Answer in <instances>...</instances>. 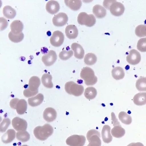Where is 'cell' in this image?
Instances as JSON below:
<instances>
[{
  "instance_id": "cell-1",
  "label": "cell",
  "mask_w": 146,
  "mask_h": 146,
  "mask_svg": "<svg viewBox=\"0 0 146 146\" xmlns=\"http://www.w3.org/2000/svg\"><path fill=\"white\" fill-rule=\"evenodd\" d=\"M53 129L49 124H46L43 126H38L34 129V135L36 139L44 141L52 135Z\"/></svg>"
},
{
  "instance_id": "cell-2",
  "label": "cell",
  "mask_w": 146,
  "mask_h": 146,
  "mask_svg": "<svg viewBox=\"0 0 146 146\" xmlns=\"http://www.w3.org/2000/svg\"><path fill=\"white\" fill-rule=\"evenodd\" d=\"M81 78L87 85H93L97 82V77L95 75L93 70L88 67H85L80 72Z\"/></svg>"
},
{
  "instance_id": "cell-3",
  "label": "cell",
  "mask_w": 146,
  "mask_h": 146,
  "mask_svg": "<svg viewBox=\"0 0 146 146\" xmlns=\"http://www.w3.org/2000/svg\"><path fill=\"white\" fill-rule=\"evenodd\" d=\"M65 90L68 94L78 97L83 94L84 88L83 85L75 83L74 81H69L65 85Z\"/></svg>"
},
{
  "instance_id": "cell-4",
  "label": "cell",
  "mask_w": 146,
  "mask_h": 146,
  "mask_svg": "<svg viewBox=\"0 0 146 146\" xmlns=\"http://www.w3.org/2000/svg\"><path fill=\"white\" fill-rule=\"evenodd\" d=\"M111 116L112 123L114 126L111 131L112 136L116 138L122 137L125 134V130L120 124L114 112L111 113Z\"/></svg>"
},
{
  "instance_id": "cell-5",
  "label": "cell",
  "mask_w": 146,
  "mask_h": 146,
  "mask_svg": "<svg viewBox=\"0 0 146 146\" xmlns=\"http://www.w3.org/2000/svg\"><path fill=\"white\" fill-rule=\"evenodd\" d=\"M77 20L79 24L89 27L93 26L96 22V17L93 14H88L84 12L79 14Z\"/></svg>"
},
{
  "instance_id": "cell-6",
  "label": "cell",
  "mask_w": 146,
  "mask_h": 146,
  "mask_svg": "<svg viewBox=\"0 0 146 146\" xmlns=\"http://www.w3.org/2000/svg\"><path fill=\"white\" fill-rule=\"evenodd\" d=\"M10 106L12 108L16 110L19 115H23L27 111V103L25 100L13 98L10 101Z\"/></svg>"
},
{
  "instance_id": "cell-7",
  "label": "cell",
  "mask_w": 146,
  "mask_h": 146,
  "mask_svg": "<svg viewBox=\"0 0 146 146\" xmlns=\"http://www.w3.org/2000/svg\"><path fill=\"white\" fill-rule=\"evenodd\" d=\"M100 138V133L98 131L94 129L90 130L87 134V139L89 142L87 146H101Z\"/></svg>"
},
{
  "instance_id": "cell-8",
  "label": "cell",
  "mask_w": 146,
  "mask_h": 146,
  "mask_svg": "<svg viewBox=\"0 0 146 146\" xmlns=\"http://www.w3.org/2000/svg\"><path fill=\"white\" fill-rule=\"evenodd\" d=\"M86 139L83 135H74L66 139V144L70 146H84Z\"/></svg>"
},
{
  "instance_id": "cell-9",
  "label": "cell",
  "mask_w": 146,
  "mask_h": 146,
  "mask_svg": "<svg viewBox=\"0 0 146 146\" xmlns=\"http://www.w3.org/2000/svg\"><path fill=\"white\" fill-rule=\"evenodd\" d=\"M64 40V35L62 32L55 31L50 39V44L55 47H59L63 44Z\"/></svg>"
},
{
  "instance_id": "cell-10",
  "label": "cell",
  "mask_w": 146,
  "mask_h": 146,
  "mask_svg": "<svg viewBox=\"0 0 146 146\" xmlns=\"http://www.w3.org/2000/svg\"><path fill=\"white\" fill-rule=\"evenodd\" d=\"M109 10L112 15L115 16L119 17L123 14L125 8L122 3L114 1L110 6Z\"/></svg>"
},
{
  "instance_id": "cell-11",
  "label": "cell",
  "mask_w": 146,
  "mask_h": 146,
  "mask_svg": "<svg viewBox=\"0 0 146 146\" xmlns=\"http://www.w3.org/2000/svg\"><path fill=\"white\" fill-rule=\"evenodd\" d=\"M126 61L131 65H136L139 64L141 60L140 53L135 49L130 50L126 58Z\"/></svg>"
},
{
  "instance_id": "cell-12",
  "label": "cell",
  "mask_w": 146,
  "mask_h": 146,
  "mask_svg": "<svg viewBox=\"0 0 146 146\" xmlns=\"http://www.w3.org/2000/svg\"><path fill=\"white\" fill-rule=\"evenodd\" d=\"M57 55L55 51L53 50L49 51L42 57V61L46 66L50 67L53 65L56 61Z\"/></svg>"
},
{
  "instance_id": "cell-13",
  "label": "cell",
  "mask_w": 146,
  "mask_h": 146,
  "mask_svg": "<svg viewBox=\"0 0 146 146\" xmlns=\"http://www.w3.org/2000/svg\"><path fill=\"white\" fill-rule=\"evenodd\" d=\"M12 125L14 129L18 132L26 131L27 127V122L25 120L18 117H15L12 120Z\"/></svg>"
},
{
  "instance_id": "cell-14",
  "label": "cell",
  "mask_w": 146,
  "mask_h": 146,
  "mask_svg": "<svg viewBox=\"0 0 146 146\" xmlns=\"http://www.w3.org/2000/svg\"><path fill=\"white\" fill-rule=\"evenodd\" d=\"M68 19L67 14L64 13H60L53 17V23L56 27H62L67 24Z\"/></svg>"
},
{
  "instance_id": "cell-15",
  "label": "cell",
  "mask_w": 146,
  "mask_h": 146,
  "mask_svg": "<svg viewBox=\"0 0 146 146\" xmlns=\"http://www.w3.org/2000/svg\"><path fill=\"white\" fill-rule=\"evenodd\" d=\"M43 118L46 122H51L54 121L56 118V111L52 108L48 107L45 109L43 112Z\"/></svg>"
},
{
  "instance_id": "cell-16",
  "label": "cell",
  "mask_w": 146,
  "mask_h": 146,
  "mask_svg": "<svg viewBox=\"0 0 146 146\" xmlns=\"http://www.w3.org/2000/svg\"><path fill=\"white\" fill-rule=\"evenodd\" d=\"M60 6L57 1L52 0L48 1L46 5V9L47 11L51 14L57 13L59 11Z\"/></svg>"
},
{
  "instance_id": "cell-17",
  "label": "cell",
  "mask_w": 146,
  "mask_h": 146,
  "mask_svg": "<svg viewBox=\"0 0 146 146\" xmlns=\"http://www.w3.org/2000/svg\"><path fill=\"white\" fill-rule=\"evenodd\" d=\"M71 49L74 51V56L76 58L83 59L84 56V50L83 47L78 43H73L71 46Z\"/></svg>"
},
{
  "instance_id": "cell-18",
  "label": "cell",
  "mask_w": 146,
  "mask_h": 146,
  "mask_svg": "<svg viewBox=\"0 0 146 146\" xmlns=\"http://www.w3.org/2000/svg\"><path fill=\"white\" fill-rule=\"evenodd\" d=\"M65 33L66 37L69 39H75L78 35V30L75 25H69L66 26Z\"/></svg>"
},
{
  "instance_id": "cell-19",
  "label": "cell",
  "mask_w": 146,
  "mask_h": 146,
  "mask_svg": "<svg viewBox=\"0 0 146 146\" xmlns=\"http://www.w3.org/2000/svg\"><path fill=\"white\" fill-rule=\"evenodd\" d=\"M41 84V81L38 77L33 76L30 79L29 82V87L27 89L31 91H38V88Z\"/></svg>"
},
{
  "instance_id": "cell-20",
  "label": "cell",
  "mask_w": 146,
  "mask_h": 146,
  "mask_svg": "<svg viewBox=\"0 0 146 146\" xmlns=\"http://www.w3.org/2000/svg\"><path fill=\"white\" fill-rule=\"evenodd\" d=\"M111 127L108 125H105L103 127L102 131V136L103 141L105 143H111L113 140V137L111 134Z\"/></svg>"
},
{
  "instance_id": "cell-21",
  "label": "cell",
  "mask_w": 146,
  "mask_h": 146,
  "mask_svg": "<svg viewBox=\"0 0 146 146\" xmlns=\"http://www.w3.org/2000/svg\"><path fill=\"white\" fill-rule=\"evenodd\" d=\"M10 28L13 34L15 35H18L21 33L23 31V24L20 20H14L11 24Z\"/></svg>"
},
{
  "instance_id": "cell-22",
  "label": "cell",
  "mask_w": 146,
  "mask_h": 146,
  "mask_svg": "<svg viewBox=\"0 0 146 146\" xmlns=\"http://www.w3.org/2000/svg\"><path fill=\"white\" fill-rule=\"evenodd\" d=\"M92 11L96 17L99 19L104 18L106 15V9L100 5H95L92 9Z\"/></svg>"
},
{
  "instance_id": "cell-23",
  "label": "cell",
  "mask_w": 146,
  "mask_h": 146,
  "mask_svg": "<svg viewBox=\"0 0 146 146\" xmlns=\"http://www.w3.org/2000/svg\"><path fill=\"white\" fill-rule=\"evenodd\" d=\"M16 135V132L14 130H8L2 136V142L6 144L11 143L15 139Z\"/></svg>"
},
{
  "instance_id": "cell-24",
  "label": "cell",
  "mask_w": 146,
  "mask_h": 146,
  "mask_svg": "<svg viewBox=\"0 0 146 146\" xmlns=\"http://www.w3.org/2000/svg\"><path fill=\"white\" fill-rule=\"evenodd\" d=\"M44 100V96L41 93H39L35 97L29 98L28 104L32 107H36L41 104Z\"/></svg>"
},
{
  "instance_id": "cell-25",
  "label": "cell",
  "mask_w": 146,
  "mask_h": 146,
  "mask_svg": "<svg viewBox=\"0 0 146 146\" xmlns=\"http://www.w3.org/2000/svg\"><path fill=\"white\" fill-rule=\"evenodd\" d=\"M134 104L139 106H144L146 104V93H139L135 94L133 98Z\"/></svg>"
},
{
  "instance_id": "cell-26",
  "label": "cell",
  "mask_w": 146,
  "mask_h": 146,
  "mask_svg": "<svg viewBox=\"0 0 146 146\" xmlns=\"http://www.w3.org/2000/svg\"><path fill=\"white\" fill-rule=\"evenodd\" d=\"M65 4L73 11H78L82 6V2L80 0H66Z\"/></svg>"
},
{
  "instance_id": "cell-27",
  "label": "cell",
  "mask_w": 146,
  "mask_h": 146,
  "mask_svg": "<svg viewBox=\"0 0 146 146\" xmlns=\"http://www.w3.org/2000/svg\"><path fill=\"white\" fill-rule=\"evenodd\" d=\"M111 75L115 79L120 80L124 77L125 73L123 68L120 67H117L112 69Z\"/></svg>"
},
{
  "instance_id": "cell-28",
  "label": "cell",
  "mask_w": 146,
  "mask_h": 146,
  "mask_svg": "<svg viewBox=\"0 0 146 146\" xmlns=\"http://www.w3.org/2000/svg\"><path fill=\"white\" fill-rule=\"evenodd\" d=\"M3 13L5 17L12 19L16 15V11L14 9L10 6H6L3 9Z\"/></svg>"
},
{
  "instance_id": "cell-29",
  "label": "cell",
  "mask_w": 146,
  "mask_h": 146,
  "mask_svg": "<svg viewBox=\"0 0 146 146\" xmlns=\"http://www.w3.org/2000/svg\"><path fill=\"white\" fill-rule=\"evenodd\" d=\"M52 79V77L51 75L49 73H45L43 75L42 77L41 81L43 85L45 87L48 89H52L53 87Z\"/></svg>"
},
{
  "instance_id": "cell-30",
  "label": "cell",
  "mask_w": 146,
  "mask_h": 146,
  "mask_svg": "<svg viewBox=\"0 0 146 146\" xmlns=\"http://www.w3.org/2000/svg\"><path fill=\"white\" fill-rule=\"evenodd\" d=\"M97 94V90L93 87H89L85 90L84 96L87 99L91 100L94 99Z\"/></svg>"
},
{
  "instance_id": "cell-31",
  "label": "cell",
  "mask_w": 146,
  "mask_h": 146,
  "mask_svg": "<svg viewBox=\"0 0 146 146\" xmlns=\"http://www.w3.org/2000/svg\"><path fill=\"white\" fill-rule=\"evenodd\" d=\"M97 61V57L94 54L87 53L84 58V62L86 65H92L96 64Z\"/></svg>"
},
{
  "instance_id": "cell-32",
  "label": "cell",
  "mask_w": 146,
  "mask_h": 146,
  "mask_svg": "<svg viewBox=\"0 0 146 146\" xmlns=\"http://www.w3.org/2000/svg\"><path fill=\"white\" fill-rule=\"evenodd\" d=\"M118 118L119 120L125 124H130L132 121L131 117L123 111L119 113Z\"/></svg>"
},
{
  "instance_id": "cell-33",
  "label": "cell",
  "mask_w": 146,
  "mask_h": 146,
  "mask_svg": "<svg viewBox=\"0 0 146 146\" xmlns=\"http://www.w3.org/2000/svg\"><path fill=\"white\" fill-rule=\"evenodd\" d=\"M137 90L139 92H146V77H141L137 80L135 84Z\"/></svg>"
},
{
  "instance_id": "cell-34",
  "label": "cell",
  "mask_w": 146,
  "mask_h": 146,
  "mask_svg": "<svg viewBox=\"0 0 146 146\" xmlns=\"http://www.w3.org/2000/svg\"><path fill=\"white\" fill-rule=\"evenodd\" d=\"M16 137L19 141L25 143L29 140L30 135L27 131H20L17 133Z\"/></svg>"
},
{
  "instance_id": "cell-35",
  "label": "cell",
  "mask_w": 146,
  "mask_h": 146,
  "mask_svg": "<svg viewBox=\"0 0 146 146\" xmlns=\"http://www.w3.org/2000/svg\"><path fill=\"white\" fill-rule=\"evenodd\" d=\"M9 39L12 42L15 43L20 42L24 38V35L23 32L18 35H15L10 32L8 35Z\"/></svg>"
},
{
  "instance_id": "cell-36",
  "label": "cell",
  "mask_w": 146,
  "mask_h": 146,
  "mask_svg": "<svg viewBox=\"0 0 146 146\" xmlns=\"http://www.w3.org/2000/svg\"><path fill=\"white\" fill-rule=\"evenodd\" d=\"M135 35L139 38L146 36V25H139L137 26L135 31Z\"/></svg>"
},
{
  "instance_id": "cell-37",
  "label": "cell",
  "mask_w": 146,
  "mask_h": 146,
  "mask_svg": "<svg viewBox=\"0 0 146 146\" xmlns=\"http://www.w3.org/2000/svg\"><path fill=\"white\" fill-rule=\"evenodd\" d=\"M73 54L74 52L72 50L69 51L63 50L60 52L59 57L61 60L66 61L71 57L73 56Z\"/></svg>"
},
{
  "instance_id": "cell-38",
  "label": "cell",
  "mask_w": 146,
  "mask_h": 146,
  "mask_svg": "<svg viewBox=\"0 0 146 146\" xmlns=\"http://www.w3.org/2000/svg\"><path fill=\"white\" fill-rule=\"evenodd\" d=\"M11 121L8 118H5L0 124V131L1 133H4L7 131Z\"/></svg>"
},
{
  "instance_id": "cell-39",
  "label": "cell",
  "mask_w": 146,
  "mask_h": 146,
  "mask_svg": "<svg viewBox=\"0 0 146 146\" xmlns=\"http://www.w3.org/2000/svg\"><path fill=\"white\" fill-rule=\"evenodd\" d=\"M137 48L141 52H146V38H142L138 41Z\"/></svg>"
},
{
  "instance_id": "cell-40",
  "label": "cell",
  "mask_w": 146,
  "mask_h": 146,
  "mask_svg": "<svg viewBox=\"0 0 146 146\" xmlns=\"http://www.w3.org/2000/svg\"><path fill=\"white\" fill-rule=\"evenodd\" d=\"M38 91L33 92L29 90L28 89H26L23 91V95L25 96L27 98L34 96L38 93Z\"/></svg>"
},
{
  "instance_id": "cell-41",
  "label": "cell",
  "mask_w": 146,
  "mask_h": 146,
  "mask_svg": "<svg viewBox=\"0 0 146 146\" xmlns=\"http://www.w3.org/2000/svg\"><path fill=\"white\" fill-rule=\"evenodd\" d=\"M0 20H1V31H2L7 27L8 24L7 20L5 18L2 17L0 18Z\"/></svg>"
},
{
  "instance_id": "cell-42",
  "label": "cell",
  "mask_w": 146,
  "mask_h": 146,
  "mask_svg": "<svg viewBox=\"0 0 146 146\" xmlns=\"http://www.w3.org/2000/svg\"><path fill=\"white\" fill-rule=\"evenodd\" d=\"M114 1H104L103 3V5L106 8L109 10L110 6Z\"/></svg>"
},
{
  "instance_id": "cell-43",
  "label": "cell",
  "mask_w": 146,
  "mask_h": 146,
  "mask_svg": "<svg viewBox=\"0 0 146 146\" xmlns=\"http://www.w3.org/2000/svg\"><path fill=\"white\" fill-rule=\"evenodd\" d=\"M127 146H144L142 143L138 142L136 143H131Z\"/></svg>"
},
{
  "instance_id": "cell-44",
  "label": "cell",
  "mask_w": 146,
  "mask_h": 146,
  "mask_svg": "<svg viewBox=\"0 0 146 146\" xmlns=\"http://www.w3.org/2000/svg\"><path fill=\"white\" fill-rule=\"evenodd\" d=\"M22 146H28L27 145H22Z\"/></svg>"
}]
</instances>
